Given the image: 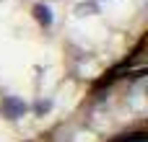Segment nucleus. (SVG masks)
<instances>
[{
  "instance_id": "nucleus-3",
  "label": "nucleus",
  "mask_w": 148,
  "mask_h": 142,
  "mask_svg": "<svg viewBox=\"0 0 148 142\" xmlns=\"http://www.w3.org/2000/svg\"><path fill=\"white\" fill-rule=\"evenodd\" d=\"M86 10H96V5H78V16H86Z\"/></svg>"
},
{
  "instance_id": "nucleus-2",
  "label": "nucleus",
  "mask_w": 148,
  "mask_h": 142,
  "mask_svg": "<svg viewBox=\"0 0 148 142\" xmlns=\"http://www.w3.org/2000/svg\"><path fill=\"white\" fill-rule=\"evenodd\" d=\"M34 16H36V21L42 23V26H52V10H49V5H34Z\"/></svg>"
},
{
  "instance_id": "nucleus-1",
  "label": "nucleus",
  "mask_w": 148,
  "mask_h": 142,
  "mask_svg": "<svg viewBox=\"0 0 148 142\" xmlns=\"http://www.w3.org/2000/svg\"><path fill=\"white\" fill-rule=\"evenodd\" d=\"M0 111H3L8 119H18V116L26 114V103H23L21 98H16V96H5V98L0 101Z\"/></svg>"
}]
</instances>
